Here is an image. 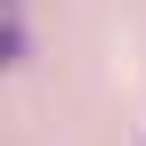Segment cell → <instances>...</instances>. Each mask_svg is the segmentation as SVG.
Here are the masks:
<instances>
[{
    "label": "cell",
    "instance_id": "2",
    "mask_svg": "<svg viewBox=\"0 0 146 146\" xmlns=\"http://www.w3.org/2000/svg\"><path fill=\"white\" fill-rule=\"evenodd\" d=\"M0 16H16V0H0Z\"/></svg>",
    "mask_w": 146,
    "mask_h": 146
},
{
    "label": "cell",
    "instance_id": "1",
    "mask_svg": "<svg viewBox=\"0 0 146 146\" xmlns=\"http://www.w3.org/2000/svg\"><path fill=\"white\" fill-rule=\"evenodd\" d=\"M8 65H25V25L0 16V73H8Z\"/></svg>",
    "mask_w": 146,
    "mask_h": 146
}]
</instances>
